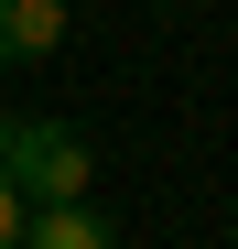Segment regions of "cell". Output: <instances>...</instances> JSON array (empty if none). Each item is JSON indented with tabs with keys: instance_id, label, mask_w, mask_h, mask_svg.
Wrapping results in <instances>:
<instances>
[{
	"instance_id": "cell-1",
	"label": "cell",
	"mask_w": 238,
	"mask_h": 249,
	"mask_svg": "<svg viewBox=\"0 0 238 249\" xmlns=\"http://www.w3.org/2000/svg\"><path fill=\"white\" fill-rule=\"evenodd\" d=\"M0 184L22 206H87L98 152H87V130H65V119H0Z\"/></svg>"
},
{
	"instance_id": "cell-2",
	"label": "cell",
	"mask_w": 238,
	"mask_h": 249,
	"mask_svg": "<svg viewBox=\"0 0 238 249\" xmlns=\"http://www.w3.org/2000/svg\"><path fill=\"white\" fill-rule=\"evenodd\" d=\"M65 0H0V65H44L54 44H65Z\"/></svg>"
},
{
	"instance_id": "cell-3",
	"label": "cell",
	"mask_w": 238,
	"mask_h": 249,
	"mask_svg": "<svg viewBox=\"0 0 238 249\" xmlns=\"http://www.w3.org/2000/svg\"><path fill=\"white\" fill-rule=\"evenodd\" d=\"M22 249H119V228L98 206H33L22 217Z\"/></svg>"
},
{
	"instance_id": "cell-4",
	"label": "cell",
	"mask_w": 238,
	"mask_h": 249,
	"mask_svg": "<svg viewBox=\"0 0 238 249\" xmlns=\"http://www.w3.org/2000/svg\"><path fill=\"white\" fill-rule=\"evenodd\" d=\"M22 217H33V206H22L11 184H0V249H22Z\"/></svg>"
}]
</instances>
